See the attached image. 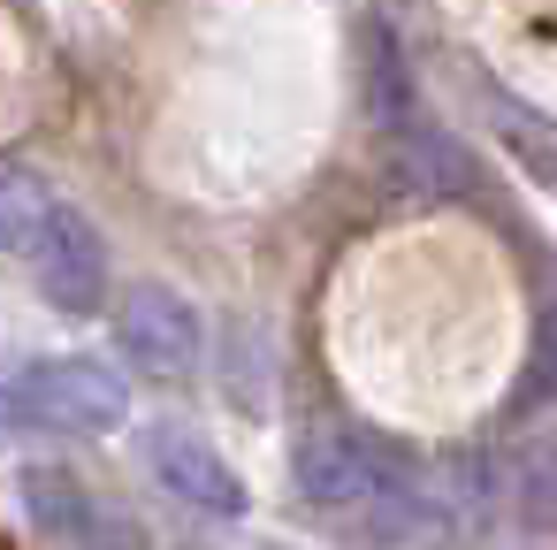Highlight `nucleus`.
I'll return each instance as SVG.
<instances>
[{
  "label": "nucleus",
  "instance_id": "f257e3e1",
  "mask_svg": "<svg viewBox=\"0 0 557 550\" xmlns=\"http://www.w3.org/2000/svg\"><path fill=\"white\" fill-rule=\"evenodd\" d=\"M131 420V382L92 359H0V436H115Z\"/></svg>",
  "mask_w": 557,
  "mask_h": 550
},
{
  "label": "nucleus",
  "instance_id": "f03ea898",
  "mask_svg": "<svg viewBox=\"0 0 557 550\" xmlns=\"http://www.w3.org/2000/svg\"><path fill=\"white\" fill-rule=\"evenodd\" d=\"M290 481L313 512H351V520H374L382 504L412 497L420 474L405 459H389L374 436H351V428H298L290 443Z\"/></svg>",
  "mask_w": 557,
  "mask_h": 550
},
{
  "label": "nucleus",
  "instance_id": "7ed1b4c3",
  "mask_svg": "<svg viewBox=\"0 0 557 550\" xmlns=\"http://www.w3.org/2000/svg\"><path fill=\"white\" fill-rule=\"evenodd\" d=\"M115 344H123V359H131L138 375L184 382V375H199L207 321H199V306H191L184 291H169V283H131V291L115 298Z\"/></svg>",
  "mask_w": 557,
  "mask_h": 550
},
{
  "label": "nucleus",
  "instance_id": "20e7f679",
  "mask_svg": "<svg viewBox=\"0 0 557 550\" xmlns=\"http://www.w3.org/2000/svg\"><path fill=\"white\" fill-rule=\"evenodd\" d=\"M138 459H146V474H153V489L161 497H176L184 512H199V520H245V474L199 436V428H176V420H153L146 436H138Z\"/></svg>",
  "mask_w": 557,
  "mask_h": 550
},
{
  "label": "nucleus",
  "instance_id": "39448f33",
  "mask_svg": "<svg viewBox=\"0 0 557 550\" xmlns=\"http://www.w3.org/2000/svg\"><path fill=\"white\" fill-rule=\"evenodd\" d=\"M32 276H39L54 314H100L108 306V237L92 230L85 207H70V199L54 207L47 237L32 245Z\"/></svg>",
  "mask_w": 557,
  "mask_h": 550
},
{
  "label": "nucleus",
  "instance_id": "423d86ee",
  "mask_svg": "<svg viewBox=\"0 0 557 550\" xmlns=\"http://www.w3.org/2000/svg\"><path fill=\"white\" fill-rule=\"evenodd\" d=\"M24 504H32V520L47 527V535H62V542H77V550H146V535H138V520H123L108 497H92L77 474H62V466H32L24 474Z\"/></svg>",
  "mask_w": 557,
  "mask_h": 550
},
{
  "label": "nucleus",
  "instance_id": "0eeeda50",
  "mask_svg": "<svg viewBox=\"0 0 557 550\" xmlns=\"http://www.w3.org/2000/svg\"><path fill=\"white\" fill-rule=\"evenodd\" d=\"M359 100H367L374 131H389V138L420 123V93H412L405 47L389 39V24H367V32H359Z\"/></svg>",
  "mask_w": 557,
  "mask_h": 550
},
{
  "label": "nucleus",
  "instance_id": "6e6552de",
  "mask_svg": "<svg viewBox=\"0 0 557 550\" xmlns=\"http://www.w3.org/2000/svg\"><path fill=\"white\" fill-rule=\"evenodd\" d=\"M54 192L32 176V169H16V161H0V253H16V260H32V245L47 237V222H54Z\"/></svg>",
  "mask_w": 557,
  "mask_h": 550
},
{
  "label": "nucleus",
  "instance_id": "1a4fd4ad",
  "mask_svg": "<svg viewBox=\"0 0 557 550\" xmlns=\"http://www.w3.org/2000/svg\"><path fill=\"white\" fill-rule=\"evenodd\" d=\"M389 146H397V161H405V184H420V192H466V154H458L443 131L412 123V131H397Z\"/></svg>",
  "mask_w": 557,
  "mask_h": 550
},
{
  "label": "nucleus",
  "instance_id": "9d476101",
  "mask_svg": "<svg viewBox=\"0 0 557 550\" xmlns=\"http://www.w3.org/2000/svg\"><path fill=\"white\" fill-rule=\"evenodd\" d=\"M519 512L527 520H557V436H542L527 451V474H519Z\"/></svg>",
  "mask_w": 557,
  "mask_h": 550
},
{
  "label": "nucleus",
  "instance_id": "9b49d317",
  "mask_svg": "<svg viewBox=\"0 0 557 550\" xmlns=\"http://www.w3.org/2000/svg\"><path fill=\"white\" fill-rule=\"evenodd\" d=\"M534 390H557V306L534 329Z\"/></svg>",
  "mask_w": 557,
  "mask_h": 550
}]
</instances>
